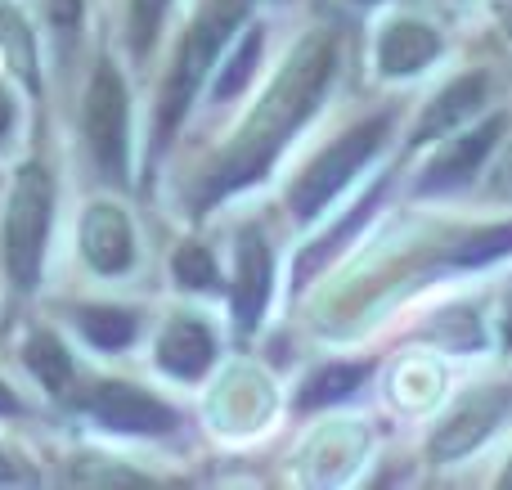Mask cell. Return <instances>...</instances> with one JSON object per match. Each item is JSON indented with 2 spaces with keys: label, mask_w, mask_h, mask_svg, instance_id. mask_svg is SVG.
Listing matches in <instances>:
<instances>
[{
  "label": "cell",
  "mask_w": 512,
  "mask_h": 490,
  "mask_svg": "<svg viewBox=\"0 0 512 490\" xmlns=\"http://www.w3.org/2000/svg\"><path fill=\"white\" fill-rule=\"evenodd\" d=\"M364 378H369V365H360V360H355V365H324L301 383L297 405L301 410H319V405H328V401H342V396H351Z\"/></svg>",
  "instance_id": "obj_17"
},
{
  "label": "cell",
  "mask_w": 512,
  "mask_h": 490,
  "mask_svg": "<svg viewBox=\"0 0 512 490\" xmlns=\"http://www.w3.org/2000/svg\"><path fill=\"white\" fill-rule=\"evenodd\" d=\"M81 410L108 432H131V437H158L176 428V410L162 405L158 396L140 392L131 383H99L81 396Z\"/></svg>",
  "instance_id": "obj_6"
},
{
  "label": "cell",
  "mask_w": 512,
  "mask_h": 490,
  "mask_svg": "<svg viewBox=\"0 0 512 490\" xmlns=\"http://www.w3.org/2000/svg\"><path fill=\"white\" fill-rule=\"evenodd\" d=\"M387 131H391V113H378V117H369V122L351 126V131H346L342 140L333 144V149L319 153V158L310 162L306 171H301L297 185H292V194H288L292 212H297L301 221H315V216L324 212V207L333 203V198L342 194L346 185H351L355 171H360L364 162H369L373 153L382 149Z\"/></svg>",
  "instance_id": "obj_4"
},
{
  "label": "cell",
  "mask_w": 512,
  "mask_h": 490,
  "mask_svg": "<svg viewBox=\"0 0 512 490\" xmlns=\"http://www.w3.org/2000/svg\"><path fill=\"white\" fill-rule=\"evenodd\" d=\"M81 252L99 275H126L135 261V234L122 207L95 203L81 221Z\"/></svg>",
  "instance_id": "obj_8"
},
{
  "label": "cell",
  "mask_w": 512,
  "mask_h": 490,
  "mask_svg": "<svg viewBox=\"0 0 512 490\" xmlns=\"http://www.w3.org/2000/svg\"><path fill=\"white\" fill-rule=\"evenodd\" d=\"M265 306H270V248L261 234H243L239 239V279H234V320L243 333L261 324Z\"/></svg>",
  "instance_id": "obj_12"
},
{
  "label": "cell",
  "mask_w": 512,
  "mask_h": 490,
  "mask_svg": "<svg viewBox=\"0 0 512 490\" xmlns=\"http://www.w3.org/2000/svg\"><path fill=\"white\" fill-rule=\"evenodd\" d=\"M481 99H486V72H463V77H454L450 86L436 95V104H427V113L418 117V126H414V135H409V144L445 140L454 126H463L472 113H477Z\"/></svg>",
  "instance_id": "obj_10"
},
{
  "label": "cell",
  "mask_w": 512,
  "mask_h": 490,
  "mask_svg": "<svg viewBox=\"0 0 512 490\" xmlns=\"http://www.w3.org/2000/svg\"><path fill=\"white\" fill-rule=\"evenodd\" d=\"M167 9H171V0H131V50L135 54H149Z\"/></svg>",
  "instance_id": "obj_21"
},
{
  "label": "cell",
  "mask_w": 512,
  "mask_h": 490,
  "mask_svg": "<svg viewBox=\"0 0 512 490\" xmlns=\"http://www.w3.org/2000/svg\"><path fill=\"white\" fill-rule=\"evenodd\" d=\"M508 252H512V221L486 225V230H472L468 239L454 243L450 261H454V266H486V261L508 257Z\"/></svg>",
  "instance_id": "obj_18"
},
{
  "label": "cell",
  "mask_w": 512,
  "mask_h": 490,
  "mask_svg": "<svg viewBox=\"0 0 512 490\" xmlns=\"http://www.w3.org/2000/svg\"><path fill=\"white\" fill-rule=\"evenodd\" d=\"M86 140L95 149L99 171L126 185L131 180V104H126V81L113 63H99L86 90Z\"/></svg>",
  "instance_id": "obj_5"
},
{
  "label": "cell",
  "mask_w": 512,
  "mask_h": 490,
  "mask_svg": "<svg viewBox=\"0 0 512 490\" xmlns=\"http://www.w3.org/2000/svg\"><path fill=\"white\" fill-rule=\"evenodd\" d=\"M248 0H207V9L194 18L185 45L176 54V68L167 72V86H162V104H158V140H167L176 131V122L189 113L194 104L198 81L207 77L216 59H221V45L230 41V32L239 27Z\"/></svg>",
  "instance_id": "obj_2"
},
{
  "label": "cell",
  "mask_w": 512,
  "mask_h": 490,
  "mask_svg": "<svg viewBox=\"0 0 512 490\" xmlns=\"http://www.w3.org/2000/svg\"><path fill=\"white\" fill-rule=\"evenodd\" d=\"M441 54V32L418 18H396L378 36V68L387 77H414Z\"/></svg>",
  "instance_id": "obj_9"
},
{
  "label": "cell",
  "mask_w": 512,
  "mask_h": 490,
  "mask_svg": "<svg viewBox=\"0 0 512 490\" xmlns=\"http://www.w3.org/2000/svg\"><path fill=\"white\" fill-rule=\"evenodd\" d=\"M0 414H18V396L5 383H0Z\"/></svg>",
  "instance_id": "obj_24"
},
{
  "label": "cell",
  "mask_w": 512,
  "mask_h": 490,
  "mask_svg": "<svg viewBox=\"0 0 512 490\" xmlns=\"http://www.w3.org/2000/svg\"><path fill=\"white\" fill-rule=\"evenodd\" d=\"M216 360V342L207 333V324L198 320H171L158 338V365L167 369L171 378H203Z\"/></svg>",
  "instance_id": "obj_13"
},
{
  "label": "cell",
  "mask_w": 512,
  "mask_h": 490,
  "mask_svg": "<svg viewBox=\"0 0 512 490\" xmlns=\"http://www.w3.org/2000/svg\"><path fill=\"white\" fill-rule=\"evenodd\" d=\"M337 77V36L315 32L297 45L283 72L270 81L265 99L252 108V117L239 126L234 144L216 158V167L207 171V185L198 207H216L221 198L248 189L252 180H261L274 167V158L283 153V144L306 126V117L319 108V99L328 95Z\"/></svg>",
  "instance_id": "obj_1"
},
{
  "label": "cell",
  "mask_w": 512,
  "mask_h": 490,
  "mask_svg": "<svg viewBox=\"0 0 512 490\" xmlns=\"http://www.w3.org/2000/svg\"><path fill=\"white\" fill-rule=\"evenodd\" d=\"M45 14H50V23H54V32H59L63 45L81 32V0H45Z\"/></svg>",
  "instance_id": "obj_22"
},
{
  "label": "cell",
  "mask_w": 512,
  "mask_h": 490,
  "mask_svg": "<svg viewBox=\"0 0 512 490\" xmlns=\"http://www.w3.org/2000/svg\"><path fill=\"white\" fill-rule=\"evenodd\" d=\"M504 342H508V351H512V297H508V311H504Z\"/></svg>",
  "instance_id": "obj_26"
},
{
  "label": "cell",
  "mask_w": 512,
  "mask_h": 490,
  "mask_svg": "<svg viewBox=\"0 0 512 490\" xmlns=\"http://www.w3.org/2000/svg\"><path fill=\"white\" fill-rule=\"evenodd\" d=\"M508 410H512V387H486V392L463 396V401L441 419V428L432 432V455L459 459V455H468V450H477L481 441L504 423Z\"/></svg>",
  "instance_id": "obj_7"
},
{
  "label": "cell",
  "mask_w": 512,
  "mask_h": 490,
  "mask_svg": "<svg viewBox=\"0 0 512 490\" xmlns=\"http://www.w3.org/2000/svg\"><path fill=\"white\" fill-rule=\"evenodd\" d=\"M504 486H512V464H508V473H504Z\"/></svg>",
  "instance_id": "obj_28"
},
{
  "label": "cell",
  "mask_w": 512,
  "mask_h": 490,
  "mask_svg": "<svg viewBox=\"0 0 512 490\" xmlns=\"http://www.w3.org/2000/svg\"><path fill=\"white\" fill-rule=\"evenodd\" d=\"M23 360H27V369H32V378H41L45 392H50V396H68V387H72V378H77V369H72L68 347H63V342L54 338L50 329H36L32 338H27Z\"/></svg>",
  "instance_id": "obj_14"
},
{
  "label": "cell",
  "mask_w": 512,
  "mask_h": 490,
  "mask_svg": "<svg viewBox=\"0 0 512 490\" xmlns=\"http://www.w3.org/2000/svg\"><path fill=\"white\" fill-rule=\"evenodd\" d=\"M50 216H54V180L41 162H27L18 171L14 189H9L5 207V266L14 288H36L45 261V239H50Z\"/></svg>",
  "instance_id": "obj_3"
},
{
  "label": "cell",
  "mask_w": 512,
  "mask_h": 490,
  "mask_svg": "<svg viewBox=\"0 0 512 490\" xmlns=\"http://www.w3.org/2000/svg\"><path fill=\"white\" fill-rule=\"evenodd\" d=\"M77 329L90 347L126 351L135 342V315L117 311V306H86V311H77Z\"/></svg>",
  "instance_id": "obj_16"
},
{
  "label": "cell",
  "mask_w": 512,
  "mask_h": 490,
  "mask_svg": "<svg viewBox=\"0 0 512 490\" xmlns=\"http://www.w3.org/2000/svg\"><path fill=\"white\" fill-rule=\"evenodd\" d=\"M378 198H382V185H378V189H373V194H369V198H364V203H360V207H355V212H351V216H346V221H342V225H337V230H333V234H324V239H319V243H315V248H310V252H306V257H301V261H297V279H310V270H315V266H324V261H328V252H333V248H337V243H342V239H346V234H351V230H355V225H360V221H364V216H369V212H373V203H378Z\"/></svg>",
  "instance_id": "obj_20"
},
{
  "label": "cell",
  "mask_w": 512,
  "mask_h": 490,
  "mask_svg": "<svg viewBox=\"0 0 512 490\" xmlns=\"http://www.w3.org/2000/svg\"><path fill=\"white\" fill-rule=\"evenodd\" d=\"M9 126H14V99H9V90L0 86V140H5Z\"/></svg>",
  "instance_id": "obj_23"
},
{
  "label": "cell",
  "mask_w": 512,
  "mask_h": 490,
  "mask_svg": "<svg viewBox=\"0 0 512 490\" xmlns=\"http://www.w3.org/2000/svg\"><path fill=\"white\" fill-rule=\"evenodd\" d=\"M9 482H18V473H14V464L0 455V486H9Z\"/></svg>",
  "instance_id": "obj_25"
},
{
  "label": "cell",
  "mask_w": 512,
  "mask_h": 490,
  "mask_svg": "<svg viewBox=\"0 0 512 490\" xmlns=\"http://www.w3.org/2000/svg\"><path fill=\"white\" fill-rule=\"evenodd\" d=\"M504 27H508V36H512V9H508V18H504Z\"/></svg>",
  "instance_id": "obj_27"
},
{
  "label": "cell",
  "mask_w": 512,
  "mask_h": 490,
  "mask_svg": "<svg viewBox=\"0 0 512 490\" xmlns=\"http://www.w3.org/2000/svg\"><path fill=\"white\" fill-rule=\"evenodd\" d=\"M499 131H504V117H490V122H481L477 131L454 135V140L432 158V167H427V176H423V189H450V185L472 180V171H477L481 162H486V153L495 149Z\"/></svg>",
  "instance_id": "obj_11"
},
{
  "label": "cell",
  "mask_w": 512,
  "mask_h": 490,
  "mask_svg": "<svg viewBox=\"0 0 512 490\" xmlns=\"http://www.w3.org/2000/svg\"><path fill=\"white\" fill-rule=\"evenodd\" d=\"M171 275H176L185 288L207 293V288H216V261H212V252L207 248L185 243V248H176V257H171Z\"/></svg>",
  "instance_id": "obj_19"
},
{
  "label": "cell",
  "mask_w": 512,
  "mask_h": 490,
  "mask_svg": "<svg viewBox=\"0 0 512 490\" xmlns=\"http://www.w3.org/2000/svg\"><path fill=\"white\" fill-rule=\"evenodd\" d=\"M261 50H265V32H261V23L248 27V32L234 41V50L225 54V63H221V72H216V81H212V95L216 99H234L243 86L252 81V72H256V63H261Z\"/></svg>",
  "instance_id": "obj_15"
}]
</instances>
